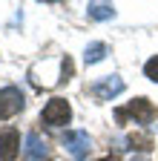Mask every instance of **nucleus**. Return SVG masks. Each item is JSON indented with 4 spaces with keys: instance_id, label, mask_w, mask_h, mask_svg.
I'll return each mask as SVG.
<instances>
[{
    "instance_id": "1",
    "label": "nucleus",
    "mask_w": 158,
    "mask_h": 161,
    "mask_svg": "<svg viewBox=\"0 0 158 161\" xmlns=\"http://www.w3.org/2000/svg\"><path fill=\"white\" fill-rule=\"evenodd\" d=\"M155 115H158V109L152 107V101H147V98H135L129 107H121V109L115 112V118H118V121L135 118V124H152Z\"/></svg>"
},
{
    "instance_id": "2",
    "label": "nucleus",
    "mask_w": 158,
    "mask_h": 161,
    "mask_svg": "<svg viewBox=\"0 0 158 161\" xmlns=\"http://www.w3.org/2000/svg\"><path fill=\"white\" fill-rule=\"evenodd\" d=\"M61 141H63L66 153H69L75 161L89 158V150H92V138H89V132H84V130H69V132H63Z\"/></svg>"
},
{
    "instance_id": "3",
    "label": "nucleus",
    "mask_w": 158,
    "mask_h": 161,
    "mask_svg": "<svg viewBox=\"0 0 158 161\" xmlns=\"http://www.w3.org/2000/svg\"><path fill=\"white\" fill-rule=\"evenodd\" d=\"M69 118H72V109L66 104V98H52L49 104L43 107V112H41V124H46V127H63V124H69Z\"/></svg>"
},
{
    "instance_id": "4",
    "label": "nucleus",
    "mask_w": 158,
    "mask_h": 161,
    "mask_svg": "<svg viewBox=\"0 0 158 161\" xmlns=\"http://www.w3.org/2000/svg\"><path fill=\"white\" fill-rule=\"evenodd\" d=\"M23 107H26V98H23V92L17 86H3L0 89V121L14 118Z\"/></svg>"
},
{
    "instance_id": "5",
    "label": "nucleus",
    "mask_w": 158,
    "mask_h": 161,
    "mask_svg": "<svg viewBox=\"0 0 158 161\" xmlns=\"http://www.w3.org/2000/svg\"><path fill=\"white\" fill-rule=\"evenodd\" d=\"M49 144L41 138V132H26V147H23V161H49Z\"/></svg>"
},
{
    "instance_id": "6",
    "label": "nucleus",
    "mask_w": 158,
    "mask_h": 161,
    "mask_svg": "<svg viewBox=\"0 0 158 161\" xmlns=\"http://www.w3.org/2000/svg\"><path fill=\"white\" fill-rule=\"evenodd\" d=\"M121 92H124V80L118 78V75H106V78H101V80H95V84H92V95L98 101H112V98H118Z\"/></svg>"
},
{
    "instance_id": "7",
    "label": "nucleus",
    "mask_w": 158,
    "mask_h": 161,
    "mask_svg": "<svg viewBox=\"0 0 158 161\" xmlns=\"http://www.w3.org/2000/svg\"><path fill=\"white\" fill-rule=\"evenodd\" d=\"M17 153H20V132H17L14 127H9V130L0 132V158L3 161H14Z\"/></svg>"
},
{
    "instance_id": "8",
    "label": "nucleus",
    "mask_w": 158,
    "mask_h": 161,
    "mask_svg": "<svg viewBox=\"0 0 158 161\" xmlns=\"http://www.w3.org/2000/svg\"><path fill=\"white\" fill-rule=\"evenodd\" d=\"M86 14L92 20H112L115 17V9H112V3H89L86 6Z\"/></svg>"
},
{
    "instance_id": "9",
    "label": "nucleus",
    "mask_w": 158,
    "mask_h": 161,
    "mask_svg": "<svg viewBox=\"0 0 158 161\" xmlns=\"http://www.w3.org/2000/svg\"><path fill=\"white\" fill-rule=\"evenodd\" d=\"M104 58H106V43H101V40H98V43H89L86 52H84L86 64H98V60H104Z\"/></svg>"
},
{
    "instance_id": "10",
    "label": "nucleus",
    "mask_w": 158,
    "mask_h": 161,
    "mask_svg": "<svg viewBox=\"0 0 158 161\" xmlns=\"http://www.w3.org/2000/svg\"><path fill=\"white\" fill-rule=\"evenodd\" d=\"M144 75H147L150 80H155V84H158V55H155V58H150L147 64H144Z\"/></svg>"
},
{
    "instance_id": "11",
    "label": "nucleus",
    "mask_w": 158,
    "mask_h": 161,
    "mask_svg": "<svg viewBox=\"0 0 158 161\" xmlns=\"http://www.w3.org/2000/svg\"><path fill=\"white\" fill-rule=\"evenodd\" d=\"M129 161H150V158H147V155H132Z\"/></svg>"
},
{
    "instance_id": "12",
    "label": "nucleus",
    "mask_w": 158,
    "mask_h": 161,
    "mask_svg": "<svg viewBox=\"0 0 158 161\" xmlns=\"http://www.w3.org/2000/svg\"><path fill=\"white\" fill-rule=\"evenodd\" d=\"M104 161H115V158H112V155H106V158H104Z\"/></svg>"
}]
</instances>
